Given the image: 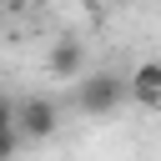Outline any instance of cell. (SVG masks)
<instances>
[{"label":"cell","mask_w":161,"mask_h":161,"mask_svg":"<svg viewBox=\"0 0 161 161\" xmlns=\"http://www.w3.org/2000/svg\"><path fill=\"white\" fill-rule=\"evenodd\" d=\"M126 101V75L116 70H80L75 75V111L80 116H111Z\"/></svg>","instance_id":"obj_1"},{"label":"cell","mask_w":161,"mask_h":161,"mask_svg":"<svg viewBox=\"0 0 161 161\" xmlns=\"http://www.w3.org/2000/svg\"><path fill=\"white\" fill-rule=\"evenodd\" d=\"M15 131H20V141H50V136L60 131V106H55L50 96H25V101H15Z\"/></svg>","instance_id":"obj_2"},{"label":"cell","mask_w":161,"mask_h":161,"mask_svg":"<svg viewBox=\"0 0 161 161\" xmlns=\"http://www.w3.org/2000/svg\"><path fill=\"white\" fill-rule=\"evenodd\" d=\"M126 96H131L136 106L156 111V106H161V60H141V65L126 75Z\"/></svg>","instance_id":"obj_3"},{"label":"cell","mask_w":161,"mask_h":161,"mask_svg":"<svg viewBox=\"0 0 161 161\" xmlns=\"http://www.w3.org/2000/svg\"><path fill=\"white\" fill-rule=\"evenodd\" d=\"M45 70H50L55 80H75V75L86 70V45H80L75 35L55 40V45H50V55H45Z\"/></svg>","instance_id":"obj_4"},{"label":"cell","mask_w":161,"mask_h":161,"mask_svg":"<svg viewBox=\"0 0 161 161\" xmlns=\"http://www.w3.org/2000/svg\"><path fill=\"white\" fill-rule=\"evenodd\" d=\"M15 151H20V131L10 126V131H0V161H15Z\"/></svg>","instance_id":"obj_5"},{"label":"cell","mask_w":161,"mask_h":161,"mask_svg":"<svg viewBox=\"0 0 161 161\" xmlns=\"http://www.w3.org/2000/svg\"><path fill=\"white\" fill-rule=\"evenodd\" d=\"M10 126H15V101L0 96V131H10Z\"/></svg>","instance_id":"obj_6"}]
</instances>
